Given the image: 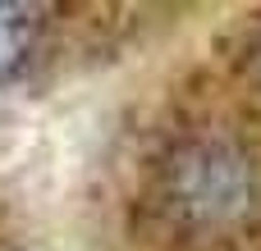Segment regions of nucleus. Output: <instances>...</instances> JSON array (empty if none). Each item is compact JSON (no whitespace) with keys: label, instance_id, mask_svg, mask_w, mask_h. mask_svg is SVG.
Segmentation results:
<instances>
[{"label":"nucleus","instance_id":"nucleus-1","mask_svg":"<svg viewBox=\"0 0 261 251\" xmlns=\"http://www.w3.org/2000/svg\"><path fill=\"white\" fill-rule=\"evenodd\" d=\"M32 41H37V9L0 0V82H9L28 64Z\"/></svg>","mask_w":261,"mask_h":251},{"label":"nucleus","instance_id":"nucleus-2","mask_svg":"<svg viewBox=\"0 0 261 251\" xmlns=\"http://www.w3.org/2000/svg\"><path fill=\"white\" fill-rule=\"evenodd\" d=\"M188 197H193L202 210H211V206H234V201L243 197V187H239V165L202 155V165L193 169V187H188Z\"/></svg>","mask_w":261,"mask_h":251}]
</instances>
